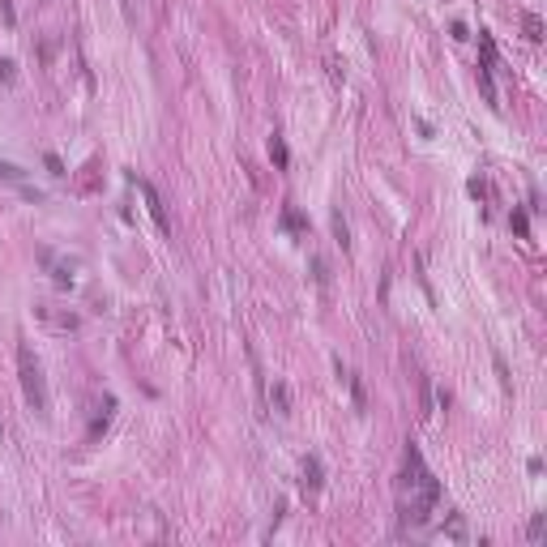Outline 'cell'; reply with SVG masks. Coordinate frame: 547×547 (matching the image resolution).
<instances>
[{
    "label": "cell",
    "instance_id": "cell-2",
    "mask_svg": "<svg viewBox=\"0 0 547 547\" xmlns=\"http://www.w3.org/2000/svg\"><path fill=\"white\" fill-rule=\"evenodd\" d=\"M141 193H145V205H150V214L158 218V227H163V231H171V223H167V214H163V201H158L154 184H145V180H141Z\"/></svg>",
    "mask_w": 547,
    "mask_h": 547
},
{
    "label": "cell",
    "instance_id": "cell-7",
    "mask_svg": "<svg viewBox=\"0 0 547 547\" xmlns=\"http://www.w3.org/2000/svg\"><path fill=\"white\" fill-rule=\"evenodd\" d=\"M334 235H338V244H342V248H351V231H347L342 214H334Z\"/></svg>",
    "mask_w": 547,
    "mask_h": 547
},
{
    "label": "cell",
    "instance_id": "cell-3",
    "mask_svg": "<svg viewBox=\"0 0 547 547\" xmlns=\"http://www.w3.org/2000/svg\"><path fill=\"white\" fill-rule=\"evenodd\" d=\"M270 407H274L278 415H291V394H287V385H282V381H274V385H270Z\"/></svg>",
    "mask_w": 547,
    "mask_h": 547
},
{
    "label": "cell",
    "instance_id": "cell-6",
    "mask_svg": "<svg viewBox=\"0 0 547 547\" xmlns=\"http://www.w3.org/2000/svg\"><path fill=\"white\" fill-rule=\"evenodd\" d=\"M522 26H526V39H531V43H539V39H543V21H539L535 13H526V17H522Z\"/></svg>",
    "mask_w": 547,
    "mask_h": 547
},
{
    "label": "cell",
    "instance_id": "cell-5",
    "mask_svg": "<svg viewBox=\"0 0 547 547\" xmlns=\"http://www.w3.org/2000/svg\"><path fill=\"white\" fill-rule=\"evenodd\" d=\"M304 488H321V462L317 458L304 462Z\"/></svg>",
    "mask_w": 547,
    "mask_h": 547
},
{
    "label": "cell",
    "instance_id": "cell-11",
    "mask_svg": "<svg viewBox=\"0 0 547 547\" xmlns=\"http://www.w3.org/2000/svg\"><path fill=\"white\" fill-rule=\"evenodd\" d=\"M43 4H51V0H43Z\"/></svg>",
    "mask_w": 547,
    "mask_h": 547
},
{
    "label": "cell",
    "instance_id": "cell-9",
    "mask_svg": "<svg viewBox=\"0 0 547 547\" xmlns=\"http://www.w3.org/2000/svg\"><path fill=\"white\" fill-rule=\"evenodd\" d=\"M531 543H543V513H535L531 522Z\"/></svg>",
    "mask_w": 547,
    "mask_h": 547
},
{
    "label": "cell",
    "instance_id": "cell-8",
    "mask_svg": "<svg viewBox=\"0 0 547 547\" xmlns=\"http://www.w3.org/2000/svg\"><path fill=\"white\" fill-rule=\"evenodd\" d=\"M270 154H274V163H278V167H282V163H287V145H282V141H278V137H274V141H270Z\"/></svg>",
    "mask_w": 547,
    "mask_h": 547
},
{
    "label": "cell",
    "instance_id": "cell-1",
    "mask_svg": "<svg viewBox=\"0 0 547 547\" xmlns=\"http://www.w3.org/2000/svg\"><path fill=\"white\" fill-rule=\"evenodd\" d=\"M17 368H21V389H26V402L34 407V411H47V394H43V368H39V359H34V351L21 342L17 347Z\"/></svg>",
    "mask_w": 547,
    "mask_h": 547
},
{
    "label": "cell",
    "instance_id": "cell-10",
    "mask_svg": "<svg viewBox=\"0 0 547 547\" xmlns=\"http://www.w3.org/2000/svg\"><path fill=\"white\" fill-rule=\"evenodd\" d=\"M0 175H4V180H21V171H17L13 163H0Z\"/></svg>",
    "mask_w": 547,
    "mask_h": 547
},
{
    "label": "cell",
    "instance_id": "cell-4",
    "mask_svg": "<svg viewBox=\"0 0 547 547\" xmlns=\"http://www.w3.org/2000/svg\"><path fill=\"white\" fill-rule=\"evenodd\" d=\"M441 535L454 539V543H466V522H462V513H449L445 526H441Z\"/></svg>",
    "mask_w": 547,
    "mask_h": 547
}]
</instances>
